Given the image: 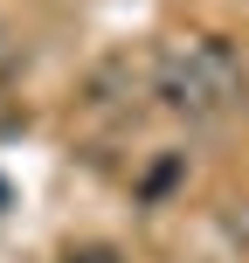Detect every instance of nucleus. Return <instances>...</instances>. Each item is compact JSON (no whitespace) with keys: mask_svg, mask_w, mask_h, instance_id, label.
Instances as JSON below:
<instances>
[{"mask_svg":"<svg viewBox=\"0 0 249 263\" xmlns=\"http://www.w3.org/2000/svg\"><path fill=\"white\" fill-rule=\"evenodd\" d=\"M0 49H7V28H0Z\"/></svg>","mask_w":249,"mask_h":263,"instance_id":"f257e3e1","label":"nucleus"}]
</instances>
